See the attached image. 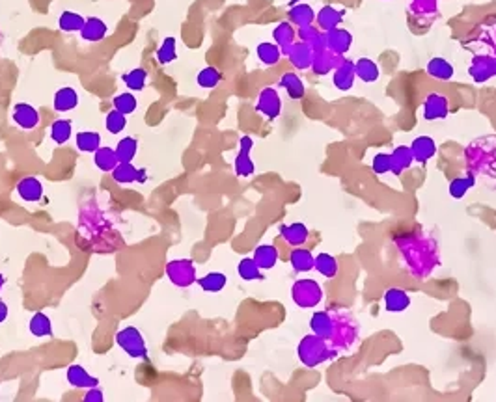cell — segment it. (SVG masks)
I'll list each match as a JSON object with an SVG mask.
<instances>
[{
  "label": "cell",
  "mask_w": 496,
  "mask_h": 402,
  "mask_svg": "<svg viewBox=\"0 0 496 402\" xmlns=\"http://www.w3.org/2000/svg\"><path fill=\"white\" fill-rule=\"evenodd\" d=\"M157 62L161 65H166V64H172L175 58H177V41H175V37H172V35H168V37H164L163 43H161V47L157 49Z\"/></svg>",
  "instance_id": "c3c4849f"
},
{
  "label": "cell",
  "mask_w": 496,
  "mask_h": 402,
  "mask_svg": "<svg viewBox=\"0 0 496 402\" xmlns=\"http://www.w3.org/2000/svg\"><path fill=\"white\" fill-rule=\"evenodd\" d=\"M289 265L297 274H308L310 270H314L315 267V256L308 248L295 246L289 253Z\"/></svg>",
  "instance_id": "d4e9b609"
},
{
  "label": "cell",
  "mask_w": 496,
  "mask_h": 402,
  "mask_svg": "<svg viewBox=\"0 0 496 402\" xmlns=\"http://www.w3.org/2000/svg\"><path fill=\"white\" fill-rule=\"evenodd\" d=\"M325 40H327L328 51L339 54V56H345L349 53L351 45H353V34L347 28H342V26L325 32Z\"/></svg>",
  "instance_id": "2e32d148"
},
{
  "label": "cell",
  "mask_w": 496,
  "mask_h": 402,
  "mask_svg": "<svg viewBox=\"0 0 496 402\" xmlns=\"http://www.w3.org/2000/svg\"><path fill=\"white\" fill-rule=\"evenodd\" d=\"M79 105V94H77L75 87L64 86L60 87L58 92L53 97V106L56 112H70L75 110Z\"/></svg>",
  "instance_id": "836d02e7"
},
{
  "label": "cell",
  "mask_w": 496,
  "mask_h": 402,
  "mask_svg": "<svg viewBox=\"0 0 496 402\" xmlns=\"http://www.w3.org/2000/svg\"><path fill=\"white\" fill-rule=\"evenodd\" d=\"M409 13L413 21L429 26L438 17V0H410Z\"/></svg>",
  "instance_id": "4fadbf2b"
},
{
  "label": "cell",
  "mask_w": 496,
  "mask_h": 402,
  "mask_svg": "<svg viewBox=\"0 0 496 402\" xmlns=\"http://www.w3.org/2000/svg\"><path fill=\"white\" fill-rule=\"evenodd\" d=\"M6 319H8V305H6V302H2V300H0V324L6 321Z\"/></svg>",
  "instance_id": "680465c9"
},
{
  "label": "cell",
  "mask_w": 496,
  "mask_h": 402,
  "mask_svg": "<svg viewBox=\"0 0 496 402\" xmlns=\"http://www.w3.org/2000/svg\"><path fill=\"white\" fill-rule=\"evenodd\" d=\"M287 21L295 26H308V24H315V12L314 8L306 4V2H297L291 4L287 10Z\"/></svg>",
  "instance_id": "f1b7e54d"
},
{
  "label": "cell",
  "mask_w": 496,
  "mask_h": 402,
  "mask_svg": "<svg viewBox=\"0 0 496 402\" xmlns=\"http://www.w3.org/2000/svg\"><path fill=\"white\" fill-rule=\"evenodd\" d=\"M280 237L289 246H304L310 239V229L303 221H293V224H282Z\"/></svg>",
  "instance_id": "cb8c5ba5"
},
{
  "label": "cell",
  "mask_w": 496,
  "mask_h": 402,
  "mask_svg": "<svg viewBox=\"0 0 496 402\" xmlns=\"http://www.w3.org/2000/svg\"><path fill=\"white\" fill-rule=\"evenodd\" d=\"M355 81H356L355 62L344 56V60H342L333 71L334 87L339 90V92H349V90H353V86H355Z\"/></svg>",
  "instance_id": "5bb4252c"
},
{
  "label": "cell",
  "mask_w": 496,
  "mask_h": 402,
  "mask_svg": "<svg viewBox=\"0 0 496 402\" xmlns=\"http://www.w3.org/2000/svg\"><path fill=\"white\" fill-rule=\"evenodd\" d=\"M310 47H312V51L314 53H319V51H325L327 49V40H325V32H321V34L317 35L312 43H310Z\"/></svg>",
  "instance_id": "6f0895ef"
},
{
  "label": "cell",
  "mask_w": 496,
  "mask_h": 402,
  "mask_svg": "<svg viewBox=\"0 0 496 402\" xmlns=\"http://www.w3.org/2000/svg\"><path fill=\"white\" fill-rule=\"evenodd\" d=\"M323 298H325V291H323L321 283H317L315 280L303 278V280H297L291 285V300L297 308H317L323 302Z\"/></svg>",
  "instance_id": "8992f818"
},
{
  "label": "cell",
  "mask_w": 496,
  "mask_h": 402,
  "mask_svg": "<svg viewBox=\"0 0 496 402\" xmlns=\"http://www.w3.org/2000/svg\"><path fill=\"white\" fill-rule=\"evenodd\" d=\"M196 283H198L200 289H202L204 292L215 294V292H221L222 289L226 287V283H228V276L224 274V272H209V274L198 278Z\"/></svg>",
  "instance_id": "f35d334b"
},
{
  "label": "cell",
  "mask_w": 496,
  "mask_h": 402,
  "mask_svg": "<svg viewBox=\"0 0 496 402\" xmlns=\"http://www.w3.org/2000/svg\"><path fill=\"white\" fill-rule=\"evenodd\" d=\"M392 240L396 244L403 267L416 280H427L435 272V268L442 265L438 240L422 228L399 231L392 237Z\"/></svg>",
  "instance_id": "6da1fadb"
},
{
  "label": "cell",
  "mask_w": 496,
  "mask_h": 402,
  "mask_svg": "<svg viewBox=\"0 0 496 402\" xmlns=\"http://www.w3.org/2000/svg\"><path fill=\"white\" fill-rule=\"evenodd\" d=\"M314 270H317V272H319L323 278L333 280V278H336V276H338L339 262H338V259L333 256V253L321 251V253H317V256H315Z\"/></svg>",
  "instance_id": "d590c367"
},
{
  "label": "cell",
  "mask_w": 496,
  "mask_h": 402,
  "mask_svg": "<svg viewBox=\"0 0 496 402\" xmlns=\"http://www.w3.org/2000/svg\"><path fill=\"white\" fill-rule=\"evenodd\" d=\"M82 401L84 402H105V395H103V391L97 390V387H90V390H86V395L82 396Z\"/></svg>",
  "instance_id": "9f6ffc18"
},
{
  "label": "cell",
  "mask_w": 496,
  "mask_h": 402,
  "mask_svg": "<svg viewBox=\"0 0 496 402\" xmlns=\"http://www.w3.org/2000/svg\"><path fill=\"white\" fill-rule=\"evenodd\" d=\"M333 326H334V317L330 309L315 311L314 315H312V319H310V330H312V333H315V335H319V337L328 339V335H330V332H333Z\"/></svg>",
  "instance_id": "d6a6232c"
},
{
  "label": "cell",
  "mask_w": 496,
  "mask_h": 402,
  "mask_svg": "<svg viewBox=\"0 0 496 402\" xmlns=\"http://www.w3.org/2000/svg\"><path fill=\"white\" fill-rule=\"evenodd\" d=\"M105 125H106V131H109L111 134H120L123 128L127 127V116L122 114L120 110H116V108H112V110L106 114Z\"/></svg>",
  "instance_id": "f5cc1de1"
},
{
  "label": "cell",
  "mask_w": 496,
  "mask_h": 402,
  "mask_svg": "<svg viewBox=\"0 0 496 402\" xmlns=\"http://www.w3.org/2000/svg\"><path fill=\"white\" fill-rule=\"evenodd\" d=\"M106 32H109V26L103 19L88 17L81 30V37L88 43H97V41L105 40Z\"/></svg>",
  "instance_id": "4dcf8cb0"
},
{
  "label": "cell",
  "mask_w": 496,
  "mask_h": 402,
  "mask_svg": "<svg viewBox=\"0 0 496 402\" xmlns=\"http://www.w3.org/2000/svg\"><path fill=\"white\" fill-rule=\"evenodd\" d=\"M13 122L24 131H32L40 125V112L29 103H17L13 106Z\"/></svg>",
  "instance_id": "ffe728a7"
},
{
  "label": "cell",
  "mask_w": 496,
  "mask_h": 402,
  "mask_svg": "<svg viewBox=\"0 0 496 402\" xmlns=\"http://www.w3.org/2000/svg\"><path fill=\"white\" fill-rule=\"evenodd\" d=\"M321 34V30L317 28V24H308V26H298L297 28V40L303 43H312V41Z\"/></svg>",
  "instance_id": "11a10c76"
},
{
  "label": "cell",
  "mask_w": 496,
  "mask_h": 402,
  "mask_svg": "<svg viewBox=\"0 0 496 402\" xmlns=\"http://www.w3.org/2000/svg\"><path fill=\"white\" fill-rule=\"evenodd\" d=\"M252 147H254L252 136H241L239 153H237L234 162V169L237 177H250V175H254V171H256V164H254V160H252L250 157Z\"/></svg>",
  "instance_id": "7c38bea8"
},
{
  "label": "cell",
  "mask_w": 496,
  "mask_h": 402,
  "mask_svg": "<svg viewBox=\"0 0 496 402\" xmlns=\"http://www.w3.org/2000/svg\"><path fill=\"white\" fill-rule=\"evenodd\" d=\"M463 45L468 51H472V54H485L496 58V15L479 23L470 40L465 41Z\"/></svg>",
  "instance_id": "5b68a950"
},
{
  "label": "cell",
  "mask_w": 496,
  "mask_h": 402,
  "mask_svg": "<svg viewBox=\"0 0 496 402\" xmlns=\"http://www.w3.org/2000/svg\"><path fill=\"white\" fill-rule=\"evenodd\" d=\"M112 106H114L116 110L122 112V114H125V116H129V114L136 112L138 101H136L133 92H123V94H118L116 97L112 99Z\"/></svg>",
  "instance_id": "816d5d0a"
},
{
  "label": "cell",
  "mask_w": 496,
  "mask_h": 402,
  "mask_svg": "<svg viewBox=\"0 0 496 402\" xmlns=\"http://www.w3.org/2000/svg\"><path fill=\"white\" fill-rule=\"evenodd\" d=\"M256 112H259L263 117H267V119H271V122L276 119V117H280L282 99L276 87L267 86L259 92L256 101Z\"/></svg>",
  "instance_id": "9c48e42d"
},
{
  "label": "cell",
  "mask_w": 496,
  "mask_h": 402,
  "mask_svg": "<svg viewBox=\"0 0 496 402\" xmlns=\"http://www.w3.org/2000/svg\"><path fill=\"white\" fill-rule=\"evenodd\" d=\"M287 58L291 62V65L297 71H306L312 67V60H314V51L310 47L308 43L303 41H295L287 53Z\"/></svg>",
  "instance_id": "ac0fdd59"
},
{
  "label": "cell",
  "mask_w": 496,
  "mask_h": 402,
  "mask_svg": "<svg viewBox=\"0 0 496 402\" xmlns=\"http://www.w3.org/2000/svg\"><path fill=\"white\" fill-rule=\"evenodd\" d=\"M237 274H239L241 280L245 281L263 280L262 268L257 267V262L254 261V257H245V259H241L239 265H237Z\"/></svg>",
  "instance_id": "bcb514c9"
},
{
  "label": "cell",
  "mask_w": 496,
  "mask_h": 402,
  "mask_svg": "<svg viewBox=\"0 0 496 402\" xmlns=\"http://www.w3.org/2000/svg\"><path fill=\"white\" fill-rule=\"evenodd\" d=\"M345 10H338L334 6H323L319 12L315 13V23L317 28L321 32H328V30L338 28L339 24L344 23Z\"/></svg>",
  "instance_id": "603a6c76"
},
{
  "label": "cell",
  "mask_w": 496,
  "mask_h": 402,
  "mask_svg": "<svg viewBox=\"0 0 496 402\" xmlns=\"http://www.w3.org/2000/svg\"><path fill=\"white\" fill-rule=\"evenodd\" d=\"M94 164L99 171H112L118 166L116 149L112 147L101 146L97 151L94 153Z\"/></svg>",
  "instance_id": "b9f144b4"
},
{
  "label": "cell",
  "mask_w": 496,
  "mask_h": 402,
  "mask_svg": "<svg viewBox=\"0 0 496 402\" xmlns=\"http://www.w3.org/2000/svg\"><path fill=\"white\" fill-rule=\"evenodd\" d=\"M84 21L86 19L82 17L81 13L65 10L58 17V28L64 30V32H81L82 26H84Z\"/></svg>",
  "instance_id": "681fc988"
},
{
  "label": "cell",
  "mask_w": 496,
  "mask_h": 402,
  "mask_svg": "<svg viewBox=\"0 0 496 402\" xmlns=\"http://www.w3.org/2000/svg\"><path fill=\"white\" fill-rule=\"evenodd\" d=\"M118 346L133 360H147V346L146 341L142 337L138 328L125 326L116 333Z\"/></svg>",
  "instance_id": "ba28073f"
},
{
  "label": "cell",
  "mask_w": 496,
  "mask_h": 402,
  "mask_svg": "<svg viewBox=\"0 0 496 402\" xmlns=\"http://www.w3.org/2000/svg\"><path fill=\"white\" fill-rule=\"evenodd\" d=\"M336 350L330 344V341L325 337H319L315 333L304 335L297 344V355L304 367H319L323 363L330 362L333 358H336Z\"/></svg>",
  "instance_id": "277c9868"
},
{
  "label": "cell",
  "mask_w": 496,
  "mask_h": 402,
  "mask_svg": "<svg viewBox=\"0 0 496 402\" xmlns=\"http://www.w3.org/2000/svg\"><path fill=\"white\" fill-rule=\"evenodd\" d=\"M410 151L415 155V162L427 164L435 155H437V142L433 140L431 136L422 134L416 136L413 144H410Z\"/></svg>",
  "instance_id": "e0dca14e"
},
{
  "label": "cell",
  "mask_w": 496,
  "mask_h": 402,
  "mask_svg": "<svg viewBox=\"0 0 496 402\" xmlns=\"http://www.w3.org/2000/svg\"><path fill=\"white\" fill-rule=\"evenodd\" d=\"M385 308L388 313H403L410 308L409 292L401 287H390L385 292Z\"/></svg>",
  "instance_id": "44dd1931"
},
{
  "label": "cell",
  "mask_w": 496,
  "mask_h": 402,
  "mask_svg": "<svg viewBox=\"0 0 496 402\" xmlns=\"http://www.w3.org/2000/svg\"><path fill=\"white\" fill-rule=\"evenodd\" d=\"M138 151V142L133 136H125L122 140L118 142L116 146V157L118 162H133Z\"/></svg>",
  "instance_id": "ee69618b"
},
{
  "label": "cell",
  "mask_w": 496,
  "mask_h": 402,
  "mask_svg": "<svg viewBox=\"0 0 496 402\" xmlns=\"http://www.w3.org/2000/svg\"><path fill=\"white\" fill-rule=\"evenodd\" d=\"M222 78H224V76H222L221 71L213 67V65H207V67L200 71L198 76H196V82H198V86L204 87V90H213V87L221 84Z\"/></svg>",
  "instance_id": "f907efd6"
},
{
  "label": "cell",
  "mask_w": 496,
  "mask_h": 402,
  "mask_svg": "<svg viewBox=\"0 0 496 402\" xmlns=\"http://www.w3.org/2000/svg\"><path fill=\"white\" fill-rule=\"evenodd\" d=\"M371 169H374V174L377 175L390 174L392 169L390 153H385V151L377 153V155L374 157V160H371Z\"/></svg>",
  "instance_id": "db71d44e"
},
{
  "label": "cell",
  "mask_w": 496,
  "mask_h": 402,
  "mask_svg": "<svg viewBox=\"0 0 496 402\" xmlns=\"http://www.w3.org/2000/svg\"><path fill=\"white\" fill-rule=\"evenodd\" d=\"M73 134V123L71 119H56L51 125V140L58 146H64L65 142H70Z\"/></svg>",
  "instance_id": "f6af8a7d"
},
{
  "label": "cell",
  "mask_w": 496,
  "mask_h": 402,
  "mask_svg": "<svg viewBox=\"0 0 496 402\" xmlns=\"http://www.w3.org/2000/svg\"><path fill=\"white\" fill-rule=\"evenodd\" d=\"M65 378H67L70 385H73L77 390H90V387L99 385V378L92 376L82 365H71L65 373Z\"/></svg>",
  "instance_id": "4316f807"
},
{
  "label": "cell",
  "mask_w": 496,
  "mask_h": 402,
  "mask_svg": "<svg viewBox=\"0 0 496 402\" xmlns=\"http://www.w3.org/2000/svg\"><path fill=\"white\" fill-rule=\"evenodd\" d=\"M254 261L262 270H271L276 267V262L280 259V251L275 244H262L254 250Z\"/></svg>",
  "instance_id": "e575fe53"
},
{
  "label": "cell",
  "mask_w": 496,
  "mask_h": 402,
  "mask_svg": "<svg viewBox=\"0 0 496 402\" xmlns=\"http://www.w3.org/2000/svg\"><path fill=\"white\" fill-rule=\"evenodd\" d=\"M112 179L120 185H133V183H146L147 171L144 168H136L133 162H118L111 171Z\"/></svg>",
  "instance_id": "9a60e30c"
},
{
  "label": "cell",
  "mask_w": 496,
  "mask_h": 402,
  "mask_svg": "<svg viewBox=\"0 0 496 402\" xmlns=\"http://www.w3.org/2000/svg\"><path fill=\"white\" fill-rule=\"evenodd\" d=\"M75 146L82 153H95L101 147V134L95 131H81L75 136Z\"/></svg>",
  "instance_id": "60d3db41"
},
{
  "label": "cell",
  "mask_w": 496,
  "mask_h": 402,
  "mask_svg": "<svg viewBox=\"0 0 496 402\" xmlns=\"http://www.w3.org/2000/svg\"><path fill=\"white\" fill-rule=\"evenodd\" d=\"M465 164L468 174L481 181L487 188L496 190V136H479L465 147Z\"/></svg>",
  "instance_id": "7a4b0ae2"
},
{
  "label": "cell",
  "mask_w": 496,
  "mask_h": 402,
  "mask_svg": "<svg viewBox=\"0 0 496 402\" xmlns=\"http://www.w3.org/2000/svg\"><path fill=\"white\" fill-rule=\"evenodd\" d=\"M426 71L431 78L440 82L451 81L454 75H456V67H454V64L448 62L446 58H440V56H435V58L429 60L426 65Z\"/></svg>",
  "instance_id": "83f0119b"
},
{
  "label": "cell",
  "mask_w": 496,
  "mask_h": 402,
  "mask_svg": "<svg viewBox=\"0 0 496 402\" xmlns=\"http://www.w3.org/2000/svg\"><path fill=\"white\" fill-rule=\"evenodd\" d=\"M273 41L280 47L282 54L287 56L291 45L297 41V28H295V24H291L289 21H282V23L276 24L275 30H273Z\"/></svg>",
  "instance_id": "d6986e66"
},
{
  "label": "cell",
  "mask_w": 496,
  "mask_h": 402,
  "mask_svg": "<svg viewBox=\"0 0 496 402\" xmlns=\"http://www.w3.org/2000/svg\"><path fill=\"white\" fill-rule=\"evenodd\" d=\"M125 86L129 87V92H142L146 87L147 82V71L144 67H134L129 73L122 76Z\"/></svg>",
  "instance_id": "7dc6e473"
},
{
  "label": "cell",
  "mask_w": 496,
  "mask_h": 402,
  "mask_svg": "<svg viewBox=\"0 0 496 402\" xmlns=\"http://www.w3.org/2000/svg\"><path fill=\"white\" fill-rule=\"evenodd\" d=\"M297 2H304V0H291V2H289V6H291V4H297Z\"/></svg>",
  "instance_id": "94428289"
},
{
  "label": "cell",
  "mask_w": 496,
  "mask_h": 402,
  "mask_svg": "<svg viewBox=\"0 0 496 402\" xmlns=\"http://www.w3.org/2000/svg\"><path fill=\"white\" fill-rule=\"evenodd\" d=\"M342 60H344V56L330 53L328 49H325V51L314 53V60H312V67H310V69L314 71L317 76H325L328 75V73H333L334 67H336Z\"/></svg>",
  "instance_id": "7402d4cb"
},
{
  "label": "cell",
  "mask_w": 496,
  "mask_h": 402,
  "mask_svg": "<svg viewBox=\"0 0 496 402\" xmlns=\"http://www.w3.org/2000/svg\"><path fill=\"white\" fill-rule=\"evenodd\" d=\"M468 75L476 84H483L496 76V58L485 54H472V62L468 67Z\"/></svg>",
  "instance_id": "8fae6325"
},
{
  "label": "cell",
  "mask_w": 496,
  "mask_h": 402,
  "mask_svg": "<svg viewBox=\"0 0 496 402\" xmlns=\"http://www.w3.org/2000/svg\"><path fill=\"white\" fill-rule=\"evenodd\" d=\"M392 157V174L394 175H399L403 174V171H407V169L415 164V155H413V151H410V146H396L394 149H392L390 153Z\"/></svg>",
  "instance_id": "f546056e"
},
{
  "label": "cell",
  "mask_w": 496,
  "mask_h": 402,
  "mask_svg": "<svg viewBox=\"0 0 496 402\" xmlns=\"http://www.w3.org/2000/svg\"><path fill=\"white\" fill-rule=\"evenodd\" d=\"M256 54L263 65H276L284 56L275 41H262L256 47Z\"/></svg>",
  "instance_id": "74e56055"
},
{
  "label": "cell",
  "mask_w": 496,
  "mask_h": 402,
  "mask_svg": "<svg viewBox=\"0 0 496 402\" xmlns=\"http://www.w3.org/2000/svg\"><path fill=\"white\" fill-rule=\"evenodd\" d=\"M280 87H284L286 90V94L289 99L293 101H301L304 99V95H306V86H304L303 78L295 73V71H287V73H284V75L280 76Z\"/></svg>",
  "instance_id": "1f68e13d"
},
{
  "label": "cell",
  "mask_w": 496,
  "mask_h": 402,
  "mask_svg": "<svg viewBox=\"0 0 496 402\" xmlns=\"http://www.w3.org/2000/svg\"><path fill=\"white\" fill-rule=\"evenodd\" d=\"M29 330L35 337H51L53 335V322L43 311H38L32 315L29 322Z\"/></svg>",
  "instance_id": "ab89813d"
},
{
  "label": "cell",
  "mask_w": 496,
  "mask_h": 402,
  "mask_svg": "<svg viewBox=\"0 0 496 402\" xmlns=\"http://www.w3.org/2000/svg\"><path fill=\"white\" fill-rule=\"evenodd\" d=\"M334 317L333 332L328 335V341L336 352H347L358 343L360 339V326L355 315L345 309H330Z\"/></svg>",
  "instance_id": "3957f363"
},
{
  "label": "cell",
  "mask_w": 496,
  "mask_h": 402,
  "mask_svg": "<svg viewBox=\"0 0 496 402\" xmlns=\"http://www.w3.org/2000/svg\"><path fill=\"white\" fill-rule=\"evenodd\" d=\"M355 73L356 78H360L366 84H371V82H377L381 76V69L377 62L371 58H358L355 62Z\"/></svg>",
  "instance_id": "8d00e7d4"
},
{
  "label": "cell",
  "mask_w": 496,
  "mask_h": 402,
  "mask_svg": "<svg viewBox=\"0 0 496 402\" xmlns=\"http://www.w3.org/2000/svg\"><path fill=\"white\" fill-rule=\"evenodd\" d=\"M449 114V101L446 95L431 92L426 95L424 105H422V116L426 122H437V119H446Z\"/></svg>",
  "instance_id": "30bf717a"
},
{
  "label": "cell",
  "mask_w": 496,
  "mask_h": 402,
  "mask_svg": "<svg viewBox=\"0 0 496 402\" xmlns=\"http://www.w3.org/2000/svg\"><path fill=\"white\" fill-rule=\"evenodd\" d=\"M164 272L168 276V280L172 285L179 287V289H187L193 287L198 280V272H196V265L191 259H174V261L166 262Z\"/></svg>",
  "instance_id": "52a82bcc"
},
{
  "label": "cell",
  "mask_w": 496,
  "mask_h": 402,
  "mask_svg": "<svg viewBox=\"0 0 496 402\" xmlns=\"http://www.w3.org/2000/svg\"><path fill=\"white\" fill-rule=\"evenodd\" d=\"M4 283H6V278H4V274H0V291H2Z\"/></svg>",
  "instance_id": "91938a15"
},
{
  "label": "cell",
  "mask_w": 496,
  "mask_h": 402,
  "mask_svg": "<svg viewBox=\"0 0 496 402\" xmlns=\"http://www.w3.org/2000/svg\"><path fill=\"white\" fill-rule=\"evenodd\" d=\"M15 192L23 201L35 203L43 198V185L38 177H23L15 187Z\"/></svg>",
  "instance_id": "484cf974"
},
{
  "label": "cell",
  "mask_w": 496,
  "mask_h": 402,
  "mask_svg": "<svg viewBox=\"0 0 496 402\" xmlns=\"http://www.w3.org/2000/svg\"><path fill=\"white\" fill-rule=\"evenodd\" d=\"M474 187H476V177H474L472 174H467L465 177H456V179H451V183H449L448 187V192L454 199H461L465 198L468 190Z\"/></svg>",
  "instance_id": "7bdbcfd3"
}]
</instances>
